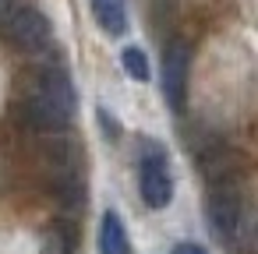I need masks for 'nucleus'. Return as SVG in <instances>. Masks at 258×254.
<instances>
[{"label":"nucleus","mask_w":258,"mask_h":254,"mask_svg":"<svg viewBox=\"0 0 258 254\" xmlns=\"http://www.w3.org/2000/svg\"><path fill=\"white\" fill-rule=\"evenodd\" d=\"M29 120L43 131H64L75 120V85L60 64H50L32 89V99L25 106Z\"/></svg>","instance_id":"f257e3e1"},{"label":"nucleus","mask_w":258,"mask_h":254,"mask_svg":"<svg viewBox=\"0 0 258 254\" xmlns=\"http://www.w3.org/2000/svg\"><path fill=\"white\" fill-rule=\"evenodd\" d=\"M4 32L11 36V43L25 53H46L50 43H53V29L46 22L43 11L22 4V8H11V15L4 18Z\"/></svg>","instance_id":"f03ea898"},{"label":"nucleus","mask_w":258,"mask_h":254,"mask_svg":"<svg viewBox=\"0 0 258 254\" xmlns=\"http://www.w3.org/2000/svg\"><path fill=\"white\" fill-rule=\"evenodd\" d=\"M187 71H191V46L184 39H170L163 50V99L173 113L184 110L187 99Z\"/></svg>","instance_id":"7ed1b4c3"},{"label":"nucleus","mask_w":258,"mask_h":254,"mask_svg":"<svg viewBox=\"0 0 258 254\" xmlns=\"http://www.w3.org/2000/svg\"><path fill=\"white\" fill-rule=\"evenodd\" d=\"M138 180H142V198L149 208H166L173 201V180L166 173V152L152 141H145V159H142Z\"/></svg>","instance_id":"20e7f679"},{"label":"nucleus","mask_w":258,"mask_h":254,"mask_svg":"<svg viewBox=\"0 0 258 254\" xmlns=\"http://www.w3.org/2000/svg\"><path fill=\"white\" fill-rule=\"evenodd\" d=\"M209 219H212V226H216L219 236H230L237 229V222H240V198L230 187L212 191V198H209Z\"/></svg>","instance_id":"39448f33"},{"label":"nucleus","mask_w":258,"mask_h":254,"mask_svg":"<svg viewBox=\"0 0 258 254\" xmlns=\"http://www.w3.org/2000/svg\"><path fill=\"white\" fill-rule=\"evenodd\" d=\"M99 254H131V240H127V229L120 222L117 212H103V222H99Z\"/></svg>","instance_id":"423d86ee"},{"label":"nucleus","mask_w":258,"mask_h":254,"mask_svg":"<svg viewBox=\"0 0 258 254\" xmlns=\"http://www.w3.org/2000/svg\"><path fill=\"white\" fill-rule=\"evenodd\" d=\"M92 15H96L103 32H110V36H124L127 32V8H124V0H92Z\"/></svg>","instance_id":"0eeeda50"},{"label":"nucleus","mask_w":258,"mask_h":254,"mask_svg":"<svg viewBox=\"0 0 258 254\" xmlns=\"http://www.w3.org/2000/svg\"><path fill=\"white\" fill-rule=\"evenodd\" d=\"M120 64H124V71L135 78V81H149V57H145V50H138V46H127L124 53H120Z\"/></svg>","instance_id":"6e6552de"},{"label":"nucleus","mask_w":258,"mask_h":254,"mask_svg":"<svg viewBox=\"0 0 258 254\" xmlns=\"http://www.w3.org/2000/svg\"><path fill=\"white\" fill-rule=\"evenodd\" d=\"M99 124H103V131H106V134H113V138L120 134V124H117V120H113V117H110L103 106H99Z\"/></svg>","instance_id":"1a4fd4ad"},{"label":"nucleus","mask_w":258,"mask_h":254,"mask_svg":"<svg viewBox=\"0 0 258 254\" xmlns=\"http://www.w3.org/2000/svg\"><path fill=\"white\" fill-rule=\"evenodd\" d=\"M173 254H209L202 243H191V240H184V243H177L173 247Z\"/></svg>","instance_id":"9d476101"}]
</instances>
